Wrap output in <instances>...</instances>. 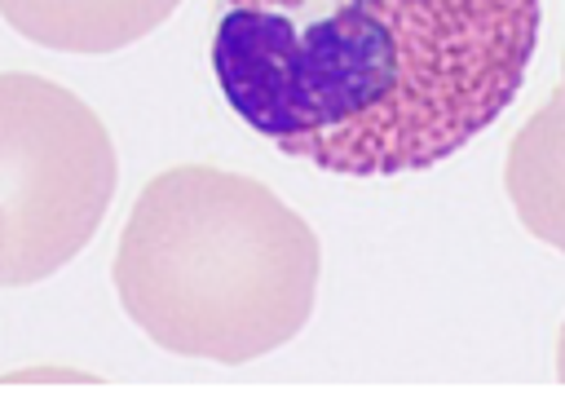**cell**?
Here are the masks:
<instances>
[{
    "instance_id": "5b68a950",
    "label": "cell",
    "mask_w": 565,
    "mask_h": 393,
    "mask_svg": "<svg viewBox=\"0 0 565 393\" xmlns=\"http://www.w3.org/2000/svg\"><path fill=\"white\" fill-rule=\"evenodd\" d=\"M503 190L521 225L565 252V84L521 124L503 159Z\"/></svg>"
},
{
    "instance_id": "3957f363",
    "label": "cell",
    "mask_w": 565,
    "mask_h": 393,
    "mask_svg": "<svg viewBox=\"0 0 565 393\" xmlns=\"http://www.w3.org/2000/svg\"><path fill=\"white\" fill-rule=\"evenodd\" d=\"M119 159L106 124L71 88L0 75V287H31L102 230Z\"/></svg>"
},
{
    "instance_id": "277c9868",
    "label": "cell",
    "mask_w": 565,
    "mask_h": 393,
    "mask_svg": "<svg viewBox=\"0 0 565 393\" xmlns=\"http://www.w3.org/2000/svg\"><path fill=\"white\" fill-rule=\"evenodd\" d=\"M181 0H0V18L40 49L115 53L146 40Z\"/></svg>"
},
{
    "instance_id": "8992f818",
    "label": "cell",
    "mask_w": 565,
    "mask_h": 393,
    "mask_svg": "<svg viewBox=\"0 0 565 393\" xmlns=\"http://www.w3.org/2000/svg\"><path fill=\"white\" fill-rule=\"evenodd\" d=\"M556 380L565 384V322H561V336H556Z\"/></svg>"
},
{
    "instance_id": "52a82bcc",
    "label": "cell",
    "mask_w": 565,
    "mask_h": 393,
    "mask_svg": "<svg viewBox=\"0 0 565 393\" xmlns=\"http://www.w3.org/2000/svg\"><path fill=\"white\" fill-rule=\"evenodd\" d=\"M561 84H565V53H561Z\"/></svg>"
},
{
    "instance_id": "6da1fadb",
    "label": "cell",
    "mask_w": 565,
    "mask_h": 393,
    "mask_svg": "<svg viewBox=\"0 0 565 393\" xmlns=\"http://www.w3.org/2000/svg\"><path fill=\"white\" fill-rule=\"evenodd\" d=\"M539 0H225L230 110L335 177L433 168L521 93Z\"/></svg>"
},
{
    "instance_id": "7a4b0ae2",
    "label": "cell",
    "mask_w": 565,
    "mask_h": 393,
    "mask_svg": "<svg viewBox=\"0 0 565 393\" xmlns=\"http://www.w3.org/2000/svg\"><path fill=\"white\" fill-rule=\"evenodd\" d=\"M318 238L256 177L181 163L146 181L115 247L124 314L168 353L243 367L313 314Z\"/></svg>"
}]
</instances>
